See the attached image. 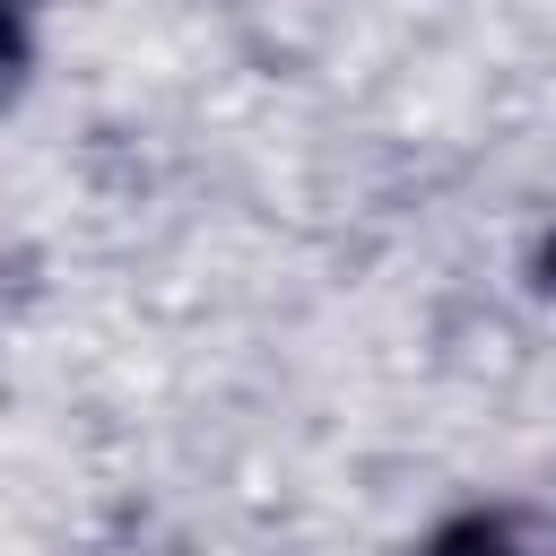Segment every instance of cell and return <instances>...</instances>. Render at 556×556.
<instances>
[{
	"label": "cell",
	"instance_id": "6da1fadb",
	"mask_svg": "<svg viewBox=\"0 0 556 556\" xmlns=\"http://www.w3.org/2000/svg\"><path fill=\"white\" fill-rule=\"evenodd\" d=\"M434 556H556V530L513 513V504H495V513H460L434 539Z\"/></svg>",
	"mask_w": 556,
	"mask_h": 556
},
{
	"label": "cell",
	"instance_id": "7a4b0ae2",
	"mask_svg": "<svg viewBox=\"0 0 556 556\" xmlns=\"http://www.w3.org/2000/svg\"><path fill=\"white\" fill-rule=\"evenodd\" d=\"M17 70H26V26H17V9L0 0V104L17 96Z\"/></svg>",
	"mask_w": 556,
	"mask_h": 556
}]
</instances>
